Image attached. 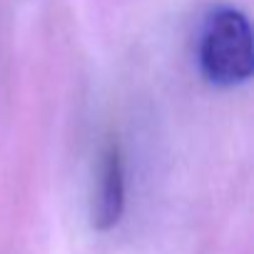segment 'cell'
Listing matches in <instances>:
<instances>
[{
    "instance_id": "cell-1",
    "label": "cell",
    "mask_w": 254,
    "mask_h": 254,
    "mask_svg": "<svg viewBox=\"0 0 254 254\" xmlns=\"http://www.w3.org/2000/svg\"><path fill=\"white\" fill-rule=\"evenodd\" d=\"M197 63L214 87L244 85L254 72V43L247 15L232 5L209 10L199 28Z\"/></svg>"
},
{
    "instance_id": "cell-2",
    "label": "cell",
    "mask_w": 254,
    "mask_h": 254,
    "mask_svg": "<svg viewBox=\"0 0 254 254\" xmlns=\"http://www.w3.org/2000/svg\"><path fill=\"white\" fill-rule=\"evenodd\" d=\"M125 212V160L117 142L102 150L97 167V187L92 197V227L97 232L112 229Z\"/></svg>"
}]
</instances>
